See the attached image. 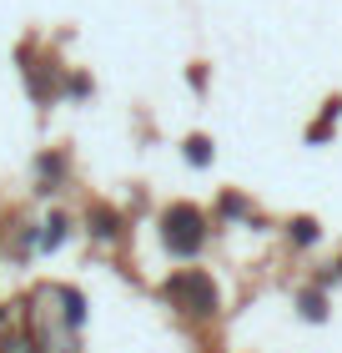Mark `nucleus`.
<instances>
[{"instance_id":"nucleus-5","label":"nucleus","mask_w":342,"mask_h":353,"mask_svg":"<svg viewBox=\"0 0 342 353\" xmlns=\"http://www.w3.org/2000/svg\"><path fill=\"white\" fill-rule=\"evenodd\" d=\"M297 308H302L307 323H322V318H328V298H322V288H302Z\"/></svg>"},{"instance_id":"nucleus-14","label":"nucleus","mask_w":342,"mask_h":353,"mask_svg":"<svg viewBox=\"0 0 342 353\" xmlns=\"http://www.w3.org/2000/svg\"><path fill=\"white\" fill-rule=\"evenodd\" d=\"M337 278H342V258H337Z\"/></svg>"},{"instance_id":"nucleus-4","label":"nucleus","mask_w":342,"mask_h":353,"mask_svg":"<svg viewBox=\"0 0 342 353\" xmlns=\"http://www.w3.org/2000/svg\"><path fill=\"white\" fill-rule=\"evenodd\" d=\"M337 117H342V96H332V101L322 106V117H317L312 126H307V141H322V137H328L332 126H337Z\"/></svg>"},{"instance_id":"nucleus-13","label":"nucleus","mask_w":342,"mask_h":353,"mask_svg":"<svg viewBox=\"0 0 342 353\" xmlns=\"http://www.w3.org/2000/svg\"><path fill=\"white\" fill-rule=\"evenodd\" d=\"M0 353H25V343H21V339H6V343H0Z\"/></svg>"},{"instance_id":"nucleus-2","label":"nucleus","mask_w":342,"mask_h":353,"mask_svg":"<svg viewBox=\"0 0 342 353\" xmlns=\"http://www.w3.org/2000/svg\"><path fill=\"white\" fill-rule=\"evenodd\" d=\"M161 237H167V248L176 252V258H197L202 243H206V217H202V207H191V202L167 207V217H161Z\"/></svg>"},{"instance_id":"nucleus-7","label":"nucleus","mask_w":342,"mask_h":353,"mask_svg":"<svg viewBox=\"0 0 342 353\" xmlns=\"http://www.w3.org/2000/svg\"><path fill=\"white\" fill-rule=\"evenodd\" d=\"M186 162L191 167H206L211 162V141L206 137H186Z\"/></svg>"},{"instance_id":"nucleus-11","label":"nucleus","mask_w":342,"mask_h":353,"mask_svg":"<svg viewBox=\"0 0 342 353\" xmlns=\"http://www.w3.org/2000/svg\"><path fill=\"white\" fill-rule=\"evenodd\" d=\"M222 212L226 217H242V212H247V202H242V197H222Z\"/></svg>"},{"instance_id":"nucleus-8","label":"nucleus","mask_w":342,"mask_h":353,"mask_svg":"<svg viewBox=\"0 0 342 353\" xmlns=\"http://www.w3.org/2000/svg\"><path fill=\"white\" fill-rule=\"evenodd\" d=\"M292 243H297V248H312V243H317V222H312V217H297V222H292Z\"/></svg>"},{"instance_id":"nucleus-1","label":"nucleus","mask_w":342,"mask_h":353,"mask_svg":"<svg viewBox=\"0 0 342 353\" xmlns=\"http://www.w3.org/2000/svg\"><path fill=\"white\" fill-rule=\"evenodd\" d=\"M161 298H167L171 308H182V313H197V318L217 313V283H211L206 272H197V268L171 272V278L161 283Z\"/></svg>"},{"instance_id":"nucleus-3","label":"nucleus","mask_w":342,"mask_h":353,"mask_svg":"<svg viewBox=\"0 0 342 353\" xmlns=\"http://www.w3.org/2000/svg\"><path fill=\"white\" fill-rule=\"evenodd\" d=\"M86 222H91L96 237H116L121 232V212H116V207H106V202H96L91 212H86Z\"/></svg>"},{"instance_id":"nucleus-15","label":"nucleus","mask_w":342,"mask_h":353,"mask_svg":"<svg viewBox=\"0 0 342 353\" xmlns=\"http://www.w3.org/2000/svg\"><path fill=\"white\" fill-rule=\"evenodd\" d=\"M0 323H6V313H0Z\"/></svg>"},{"instance_id":"nucleus-12","label":"nucleus","mask_w":342,"mask_h":353,"mask_svg":"<svg viewBox=\"0 0 342 353\" xmlns=\"http://www.w3.org/2000/svg\"><path fill=\"white\" fill-rule=\"evenodd\" d=\"M66 91H71V96H86V91H91V81H86V76H71V86H66Z\"/></svg>"},{"instance_id":"nucleus-9","label":"nucleus","mask_w":342,"mask_h":353,"mask_svg":"<svg viewBox=\"0 0 342 353\" xmlns=\"http://www.w3.org/2000/svg\"><path fill=\"white\" fill-rule=\"evenodd\" d=\"M61 303H66V323L81 328V318H86V313H81V293H76V288H61Z\"/></svg>"},{"instance_id":"nucleus-6","label":"nucleus","mask_w":342,"mask_h":353,"mask_svg":"<svg viewBox=\"0 0 342 353\" xmlns=\"http://www.w3.org/2000/svg\"><path fill=\"white\" fill-rule=\"evenodd\" d=\"M61 243H66V217L51 212V217H45V228H41V248H45V252H56Z\"/></svg>"},{"instance_id":"nucleus-10","label":"nucleus","mask_w":342,"mask_h":353,"mask_svg":"<svg viewBox=\"0 0 342 353\" xmlns=\"http://www.w3.org/2000/svg\"><path fill=\"white\" fill-rule=\"evenodd\" d=\"M36 172L45 176V182H56V176L66 172V162H61V157H41V162H36Z\"/></svg>"}]
</instances>
